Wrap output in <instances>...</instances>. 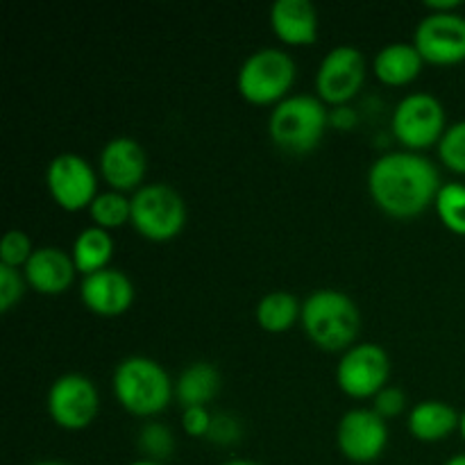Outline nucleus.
Listing matches in <instances>:
<instances>
[{
	"label": "nucleus",
	"mask_w": 465,
	"mask_h": 465,
	"mask_svg": "<svg viewBox=\"0 0 465 465\" xmlns=\"http://www.w3.org/2000/svg\"><path fill=\"white\" fill-rule=\"evenodd\" d=\"M440 186L439 168L418 150H391L377 157L368 171L372 200L395 218H411L425 212Z\"/></svg>",
	"instance_id": "nucleus-1"
},
{
	"label": "nucleus",
	"mask_w": 465,
	"mask_h": 465,
	"mask_svg": "<svg viewBox=\"0 0 465 465\" xmlns=\"http://www.w3.org/2000/svg\"><path fill=\"white\" fill-rule=\"evenodd\" d=\"M302 327L325 350H345L357 339L361 313L357 302L339 289H318L302 302Z\"/></svg>",
	"instance_id": "nucleus-2"
},
{
	"label": "nucleus",
	"mask_w": 465,
	"mask_h": 465,
	"mask_svg": "<svg viewBox=\"0 0 465 465\" xmlns=\"http://www.w3.org/2000/svg\"><path fill=\"white\" fill-rule=\"evenodd\" d=\"M327 123H330V112L321 98L293 94L272 107L268 132L280 148L302 154L321 143Z\"/></svg>",
	"instance_id": "nucleus-3"
},
{
	"label": "nucleus",
	"mask_w": 465,
	"mask_h": 465,
	"mask_svg": "<svg viewBox=\"0 0 465 465\" xmlns=\"http://www.w3.org/2000/svg\"><path fill=\"white\" fill-rule=\"evenodd\" d=\"M175 391L171 377L159 361L150 357H125L114 371V393L127 411L136 416L159 413Z\"/></svg>",
	"instance_id": "nucleus-4"
},
{
	"label": "nucleus",
	"mask_w": 465,
	"mask_h": 465,
	"mask_svg": "<svg viewBox=\"0 0 465 465\" xmlns=\"http://www.w3.org/2000/svg\"><path fill=\"white\" fill-rule=\"evenodd\" d=\"M295 80V62L280 48H259L241 64L236 84L241 95L254 104L280 103Z\"/></svg>",
	"instance_id": "nucleus-5"
},
{
	"label": "nucleus",
	"mask_w": 465,
	"mask_h": 465,
	"mask_svg": "<svg viewBox=\"0 0 465 465\" xmlns=\"http://www.w3.org/2000/svg\"><path fill=\"white\" fill-rule=\"evenodd\" d=\"M132 223L150 241H168L186 223V204L177 189L163 182L139 186L132 195Z\"/></svg>",
	"instance_id": "nucleus-6"
},
{
	"label": "nucleus",
	"mask_w": 465,
	"mask_h": 465,
	"mask_svg": "<svg viewBox=\"0 0 465 465\" xmlns=\"http://www.w3.org/2000/svg\"><path fill=\"white\" fill-rule=\"evenodd\" d=\"M391 127L395 136L411 150L427 148L440 141L445 132L443 103L430 91L407 94L395 104Z\"/></svg>",
	"instance_id": "nucleus-7"
},
{
	"label": "nucleus",
	"mask_w": 465,
	"mask_h": 465,
	"mask_svg": "<svg viewBox=\"0 0 465 465\" xmlns=\"http://www.w3.org/2000/svg\"><path fill=\"white\" fill-rule=\"evenodd\" d=\"M391 372V359L377 343L350 345L336 366V381L354 398H368L380 393Z\"/></svg>",
	"instance_id": "nucleus-8"
},
{
	"label": "nucleus",
	"mask_w": 465,
	"mask_h": 465,
	"mask_svg": "<svg viewBox=\"0 0 465 465\" xmlns=\"http://www.w3.org/2000/svg\"><path fill=\"white\" fill-rule=\"evenodd\" d=\"M100 395L94 381L80 372L57 377L48 391V413L66 430H82L91 425L98 413Z\"/></svg>",
	"instance_id": "nucleus-9"
},
{
	"label": "nucleus",
	"mask_w": 465,
	"mask_h": 465,
	"mask_svg": "<svg viewBox=\"0 0 465 465\" xmlns=\"http://www.w3.org/2000/svg\"><path fill=\"white\" fill-rule=\"evenodd\" d=\"M413 45L431 64H459L465 59V16L459 12H431L420 18Z\"/></svg>",
	"instance_id": "nucleus-10"
},
{
	"label": "nucleus",
	"mask_w": 465,
	"mask_h": 465,
	"mask_svg": "<svg viewBox=\"0 0 465 465\" xmlns=\"http://www.w3.org/2000/svg\"><path fill=\"white\" fill-rule=\"evenodd\" d=\"M366 80V57L357 45H336L322 57L316 73V89L321 100L343 104L361 89Z\"/></svg>",
	"instance_id": "nucleus-11"
},
{
	"label": "nucleus",
	"mask_w": 465,
	"mask_h": 465,
	"mask_svg": "<svg viewBox=\"0 0 465 465\" xmlns=\"http://www.w3.org/2000/svg\"><path fill=\"white\" fill-rule=\"evenodd\" d=\"M336 443L350 461H375L389 443V427L375 409H350L339 420Z\"/></svg>",
	"instance_id": "nucleus-12"
},
{
	"label": "nucleus",
	"mask_w": 465,
	"mask_h": 465,
	"mask_svg": "<svg viewBox=\"0 0 465 465\" xmlns=\"http://www.w3.org/2000/svg\"><path fill=\"white\" fill-rule=\"evenodd\" d=\"M45 182H48L50 195L54 203L62 204L64 209H82L94 203L95 189V173L84 157L75 153H62L48 163L45 171Z\"/></svg>",
	"instance_id": "nucleus-13"
},
{
	"label": "nucleus",
	"mask_w": 465,
	"mask_h": 465,
	"mask_svg": "<svg viewBox=\"0 0 465 465\" xmlns=\"http://www.w3.org/2000/svg\"><path fill=\"white\" fill-rule=\"evenodd\" d=\"M82 302L100 316H118L127 312L134 300V284L118 268H103L84 275L80 286Z\"/></svg>",
	"instance_id": "nucleus-14"
},
{
	"label": "nucleus",
	"mask_w": 465,
	"mask_h": 465,
	"mask_svg": "<svg viewBox=\"0 0 465 465\" xmlns=\"http://www.w3.org/2000/svg\"><path fill=\"white\" fill-rule=\"evenodd\" d=\"M145 168H148L145 150L132 136H116L107 141L100 153V171L116 191L139 189Z\"/></svg>",
	"instance_id": "nucleus-15"
},
{
	"label": "nucleus",
	"mask_w": 465,
	"mask_h": 465,
	"mask_svg": "<svg viewBox=\"0 0 465 465\" xmlns=\"http://www.w3.org/2000/svg\"><path fill=\"white\" fill-rule=\"evenodd\" d=\"M75 262L73 254L64 252L62 248L54 245H44L32 252V257L25 263V280L35 286L39 293H62L71 286L73 277H75Z\"/></svg>",
	"instance_id": "nucleus-16"
},
{
	"label": "nucleus",
	"mask_w": 465,
	"mask_h": 465,
	"mask_svg": "<svg viewBox=\"0 0 465 465\" xmlns=\"http://www.w3.org/2000/svg\"><path fill=\"white\" fill-rule=\"evenodd\" d=\"M271 25L286 44H313L318 36L316 5L312 0H275L271 7Z\"/></svg>",
	"instance_id": "nucleus-17"
},
{
	"label": "nucleus",
	"mask_w": 465,
	"mask_h": 465,
	"mask_svg": "<svg viewBox=\"0 0 465 465\" xmlns=\"http://www.w3.org/2000/svg\"><path fill=\"white\" fill-rule=\"evenodd\" d=\"M461 413L443 400H422L409 413V430L420 440H440L459 427Z\"/></svg>",
	"instance_id": "nucleus-18"
},
{
	"label": "nucleus",
	"mask_w": 465,
	"mask_h": 465,
	"mask_svg": "<svg viewBox=\"0 0 465 465\" xmlns=\"http://www.w3.org/2000/svg\"><path fill=\"white\" fill-rule=\"evenodd\" d=\"M422 62L425 59L418 53L416 45L407 41H393L377 50L372 66H375L377 77L386 84H407L420 73Z\"/></svg>",
	"instance_id": "nucleus-19"
},
{
	"label": "nucleus",
	"mask_w": 465,
	"mask_h": 465,
	"mask_svg": "<svg viewBox=\"0 0 465 465\" xmlns=\"http://www.w3.org/2000/svg\"><path fill=\"white\" fill-rule=\"evenodd\" d=\"M221 389V372L209 361H193L180 372L175 395L182 407H207Z\"/></svg>",
	"instance_id": "nucleus-20"
},
{
	"label": "nucleus",
	"mask_w": 465,
	"mask_h": 465,
	"mask_svg": "<svg viewBox=\"0 0 465 465\" xmlns=\"http://www.w3.org/2000/svg\"><path fill=\"white\" fill-rule=\"evenodd\" d=\"M114 254V241L104 227L91 225L77 234L75 243H73V262H75L77 271L89 275V272L103 271L107 268L109 259Z\"/></svg>",
	"instance_id": "nucleus-21"
},
{
	"label": "nucleus",
	"mask_w": 465,
	"mask_h": 465,
	"mask_svg": "<svg viewBox=\"0 0 465 465\" xmlns=\"http://www.w3.org/2000/svg\"><path fill=\"white\" fill-rule=\"evenodd\" d=\"M254 313L266 331H286L302 313V304L289 291H271L259 300Z\"/></svg>",
	"instance_id": "nucleus-22"
},
{
	"label": "nucleus",
	"mask_w": 465,
	"mask_h": 465,
	"mask_svg": "<svg viewBox=\"0 0 465 465\" xmlns=\"http://www.w3.org/2000/svg\"><path fill=\"white\" fill-rule=\"evenodd\" d=\"M91 218L98 227H118L125 221H132V200L123 195V191H104L89 204Z\"/></svg>",
	"instance_id": "nucleus-23"
},
{
	"label": "nucleus",
	"mask_w": 465,
	"mask_h": 465,
	"mask_svg": "<svg viewBox=\"0 0 465 465\" xmlns=\"http://www.w3.org/2000/svg\"><path fill=\"white\" fill-rule=\"evenodd\" d=\"M136 448H139V452L143 454L148 461H166L173 454V450H175V436H173V431L168 430L163 422L150 420L139 430Z\"/></svg>",
	"instance_id": "nucleus-24"
},
{
	"label": "nucleus",
	"mask_w": 465,
	"mask_h": 465,
	"mask_svg": "<svg viewBox=\"0 0 465 465\" xmlns=\"http://www.w3.org/2000/svg\"><path fill=\"white\" fill-rule=\"evenodd\" d=\"M434 203L440 221L457 234H465V184L448 182L439 189Z\"/></svg>",
	"instance_id": "nucleus-25"
},
{
	"label": "nucleus",
	"mask_w": 465,
	"mask_h": 465,
	"mask_svg": "<svg viewBox=\"0 0 465 465\" xmlns=\"http://www.w3.org/2000/svg\"><path fill=\"white\" fill-rule=\"evenodd\" d=\"M439 154L448 168L465 173V121H457L445 127L439 141Z\"/></svg>",
	"instance_id": "nucleus-26"
},
{
	"label": "nucleus",
	"mask_w": 465,
	"mask_h": 465,
	"mask_svg": "<svg viewBox=\"0 0 465 465\" xmlns=\"http://www.w3.org/2000/svg\"><path fill=\"white\" fill-rule=\"evenodd\" d=\"M32 241L30 236L23 230H9L7 234L3 236V243H0V263L5 266L18 268L23 263L25 266L27 259L32 257Z\"/></svg>",
	"instance_id": "nucleus-27"
},
{
	"label": "nucleus",
	"mask_w": 465,
	"mask_h": 465,
	"mask_svg": "<svg viewBox=\"0 0 465 465\" xmlns=\"http://www.w3.org/2000/svg\"><path fill=\"white\" fill-rule=\"evenodd\" d=\"M23 291H25V280L18 268L0 263V309L9 312L23 298Z\"/></svg>",
	"instance_id": "nucleus-28"
},
{
	"label": "nucleus",
	"mask_w": 465,
	"mask_h": 465,
	"mask_svg": "<svg viewBox=\"0 0 465 465\" xmlns=\"http://www.w3.org/2000/svg\"><path fill=\"white\" fill-rule=\"evenodd\" d=\"M239 436H241V425L232 413L221 411L212 418V427H209V434H207V439L212 440V443L232 445L239 440Z\"/></svg>",
	"instance_id": "nucleus-29"
},
{
	"label": "nucleus",
	"mask_w": 465,
	"mask_h": 465,
	"mask_svg": "<svg viewBox=\"0 0 465 465\" xmlns=\"http://www.w3.org/2000/svg\"><path fill=\"white\" fill-rule=\"evenodd\" d=\"M404 404H407V395H404V391L400 389V386H384L380 393L372 395V409H375L384 420L386 418L398 416L404 409Z\"/></svg>",
	"instance_id": "nucleus-30"
},
{
	"label": "nucleus",
	"mask_w": 465,
	"mask_h": 465,
	"mask_svg": "<svg viewBox=\"0 0 465 465\" xmlns=\"http://www.w3.org/2000/svg\"><path fill=\"white\" fill-rule=\"evenodd\" d=\"M212 413L207 407H186L182 413V427L189 436H207L212 427Z\"/></svg>",
	"instance_id": "nucleus-31"
},
{
	"label": "nucleus",
	"mask_w": 465,
	"mask_h": 465,
	"mask_svg": "<svg viewBox=\"0 0 465 465\" xmlns=\"http://www.w3.org/2000/svg\"><path fill=\"white\" fill-rule=\"evenodd\" d=\"M330 123L334 127H352L354 123H357V114H354L352 107H343V104H339L334 112H330Z\"/></svg>",
	"instance_id": "nucleus-32"
},
{
	"label": "nucleus",
	"mask_w": 465,
	"mask_h": 465,
	"mask_svg": "<svg viewBox=\"0 0 465 465\" xmlns=\"http://www.w3.org/2000/svg\"><path fill=\"white\" fill-rule=\"evenodd\" d=\"M459 0H427V7H431L434 12H457Z\"/></svg>",
	"instance_id": "nucleus-33"
},
{
	"label": "nucleus",
	"mask_w": 465,
	"mask_h": 465,
	"mask_svg": "<svg viewBox=\"0 0 465 465\" xmlns=\"http://www.w3.org/2000/svg\"><path fill=\"white\" fill-rule=\"evenodd\" d=\"M445 465H465V454H454L452 459H448Z\"/></svg>",
	"instance_id": "nucleus-34"
},
{
	"label": "nucleus",
	"mask_w": 465,
	"mask_h": 465,
	"mask_svg": "<svg viewBox=\"0 0 465 465\" xmlns=\"http://www.w3.org/2000/svg\"><path fill=\"white\" fill-rule=\"evenodd\" d=\"M223 465H259V463L245 461V459H232V461H227V463H223Z\"/></svg>",
	"instance_id": "nucleus-35"
},
{
	"label": "nucleus",
	"mask_w": 465,
	"mask_h": 465,
	"mask_svg": "<svg viewBox=\"0 0 465 465\" xmlns=\"http://www.w3.org/2000/svg\"><path fill=\"white\" fill-rule=\"evenodd\" d=\"M459 430H461V434H463V440H465V411L461 413V420H459Z\"/></svg>",
	"instance_id": "nucleus-36"
},
{
	"label": "nucleus",
	"mask_w": 465,
	"mask_h": 465,
	"mask_svg": "<svg viewBox=\"0 0 465 465\" xmlns=\"http://www.w3.org/2000/svg\"><path fill=\"white\" fill-rule=\"evenodd\" d=\"M32 465H68V463H64V461H36Z\"/></svg>",
	"instance_id": "nucleus-37"
},
{
	"label": "nucleus",
	"mask_w": 465,
	"mask_h": 465,
	"mask_svg": "<svg viewBox=\"0 0 465 465\" xmlns=\"http://www.w3.org/2000/svg\"><path fill=\"white\" fill-rule=\"evenodd\" d=\"M130 465H159V463L148 461V459H139V461H134V463H130Z\"/></svg>",
	"instance_id": "nucleus-38"
}]
</instances>
